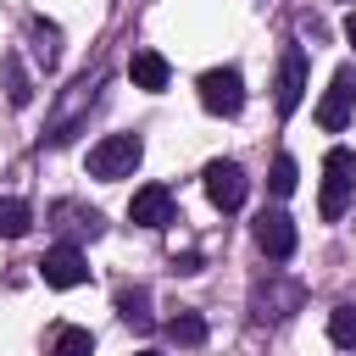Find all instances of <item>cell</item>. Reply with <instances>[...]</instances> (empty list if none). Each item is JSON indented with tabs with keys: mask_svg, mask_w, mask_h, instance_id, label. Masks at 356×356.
Here are the masks:
<instances>
[{
	"mask_svg": "<svg viewBox=\"0 0 356 356\" xmlns=\"http://www.w3.org/2000/svg\"><path fill=\"white\" fill-rule=\"evenodd\" d=\"M139 356H156V350H139Z\"/></svg>",
	"mask_w": 356,
	"mask_h": 356,
	"instance_id": "cell-22",
	"label": "cell"
},
{
	"mask_svg": "<svg viewBox=\"0 0 356 356\" xmlns=\"http://www.w3.org/2000/svg\"><path fill=\"white\" fill-rule=\"evenodd\" d=\"M295 184H300V167H295V156H278V161H273V178H267V189L284 200V195H295Z\"/></svg>",
	"mask_w": 356,
	"mask_h": 356,
	"instance_id": "cell-18",
	"label": "cell"
},
{
	"mask_svg": "<svg viewBox=\"0 0 356 356\" xmlns=\"http://www.w3.org/2000/svg\"><path fill=\"white\" fill-rule=\"evenodd\" d=\"M33 228V211L22 206V200H11V195H0V239H22Z\"/></svg>",
	"mask_w": 356,
	"mask_h": 356,
	"instance_id": "cell-13",
	"label": "cell"
},
{
	"mask_svg": "<svg viewBox=\"0 0 356 356\" xmlns=\"http://www.w3.org/2000/svg\"><path fill=\"white\" fill-rule=\"evenodd\" d=\"M200 106H206L211 117H239V106H245V78H239V67H211V72H200Z\"/></svg>",
	"mask_w": 356,
	"mask_h": 356,
	"instance_id": "cell-3",
	"label": "cell"
},
{
	"mask_svg": "<svg viewBox=\"0 0 356 356\" xmlns=\"http://www.w3.org/2000/svg\"><path fill=\"white\" fill-rule=\"evenodd\" d=\"M328 339L339 350H356V306H334L328 312Z\"/></svg>",
	"mask_w": 356,
	"mask_h": 356,
	"instance_id": "cell-15",
	"label": "cell"
},
{
	"mask_svg": "<svg viewBox=\"0 0 356 356\" xmlns=\"http://www.w3.org/2000/svg\"><path fill=\"white\" fill-rule=\"evenodd\" d=\"M139 156H145V139H139V134H106V139L89 150V178L117 184V178H128V172L139 167Z\"/></svg>",
	"mask_w": 356,
	"mask_h": 356,
	"instance_id": "cell-2",
	"label": "cell"
},
{
	"mask_svg": "<svg viewBox=\"0 0 356 356\" xmlns=\"http://www.w3.org/2000/svg\"><path fill=\"white\" fill-rule=\"evenodd\" d=\"M350 106H356V72H350V67H339V72H334V83H328V95L317 100V122H323L328 134H339V128L350 122Z\"/></svg>",
	"mask_w": 356,
	"mask_h": 356,
	"instance_id": "cell-7",
	"label": "cell"
},
{
	"mask_svg": "<svg viewBox=\"0 0 356 356\" xmlns=\"http://www.w3.org/2000/svg\"><path fill=\"white\" fill-rule=\"evenodd\" d=\"M0 83H6V100L11 106H28L33 100V83H28V72H22L17 56H0Z\"/></svg>",
	"mask_w": 356,
	"mask_h": 356,
	"instance_id": "cell-11",
	"label": "cell"
},
{
	"mask_svg": "<svg viewBox=\"0 0 356 356\" xmlns=\"http://www.w3.org/2000/svg\"><path fill=\"white\" fill-rule=\"evenodd\" d=\"M128 217H134L139 228H167V222H172V189H167V184H145V189H134Z\"/></svg>",
	"mask_w": 356,
	"mask_h": 356,
	"instance_id": "cell-8",
	"label": "cell"
},
{
	"mask_svg": "<svg viewBox=\"0 0 356 356\" xmlns=\"http://www.w3.org/2000/svg\"><path fill=\"white\" fill-rule=\"evenodd\" d=\"M50 356H95V334L89 328H61L50 339Z\"/></svg>",
	"mask_w": 356,
	"mask_h": 356,
	"instance_id": "cell-16",
	"label": "cell"
},
{
	"mask_svg": "<svg viewBox=\"0 0 356 356\" xmlns=\"http://www.w3.org/2000/svg\"><path fill=\"white\" fill-rule=\"evenodd\" d=\"M300 95H306V56L300 50H284V67H278V117H289L295 106H300Z\"/></svg>",
	"mask_w": 356,
	"mask_h": 356,
	"instance_id": "cell-9",
	"label": "cell"
},
{
	"mask_svg": "<svg viewBox=\"0 0 356 356\" xmlns=\"http://www.w3.org/2000/svg\"><path fill=\"white\" fill-rule=\"evenodd\" d=\"M172 267H178V273H200V256H195V250H184V256H178Z\"/></svg>",
	"mask_w": 356,
	"mask_h": 356,
	"instance_id": "cell-20",
	"label": "cell"
},
{
	"mask_svg": "<svg viewBox=\"0 0 356 356\" xmlns=\"http://www.w3.org/2000/svg\"><path fill=\"white\" fill-rule=\"evenodd\" d=\"M61 217H72V222H61L67 234H78V239H100L106 234V217L100 211H83V206H56Z\"/></svg>",
	"mask_w": 356,
	"mask_h": 356,
	"instance_id": "cell-14",
	"label": "cell"
},
{
	"mask_svg": "<svg viewBox=\"0 0 356 356\" xmlns=\"http://www.w3.org/2000/svg\"><path fill=\"white\" fill-rule=\"evenodd\" d=\"M350 195H356V150L334 145V150L323 156V195H317L323 222H339L345 206H350Z\"/></svg>",
	"mask_w": 356,
	"mask_h": 356,
	"instance_id": "cell-1",
	"label": "cell"
},
{
	"mask_svg": "<svg viewBox=\"0 0 356 356\" xmlns=\"http://www.w3.org/2000/svg\"><path fill=\"white\" fill-rule=\"evenodd\" d=\"M33 56H39L44 67H56V28H50V22H33Z\"/></svg>",
	"mask_w": 356,
	"mask_h": 356,
	"instance_id": "cell-19",
	"label": "cell"
},
{
	"mask_svg": "<svg viewBox=\"0 0 356 356\" xmlns=\"http://www.w3.org/2000/svg\"><path fill=\"white\" fill-rule=\"evenodd\" d=\"M128 78H134V89H167V78H172V67H167V56L161 50H134L128 56Z\"/></svg>",
	"mask_w": 356,
	"mask_h": 356,
	"instance_id": "cell-10",
	"label": "cell"
},
{
	"mask_svg": "<svg viewBox=\"0 0 356 356\" xmlns=\"http://www.w3.org/2000/svg\"><path fill=\"white\" fill-rule=\"evenodd\" d=\"M167 334H172L178 345H206V317H200V312H178V317L167 323Z\"/></svg>",
	"mask_w": 356,
	"mask_h": 356,
	"instance_id": "cell-17",
	"label": "cell"
},
{
	"mask_svg": "<svg viewBox=\"0 0 356 356\" xmlns=\"http://www.w3.org/2000/svg\"><path fill=\"white\" fill-rule=\"evenodd\" d=\"M206 195H211V206L217 211H239L245 206V195H250V178H245V167L239 161H206Z\"/></svg>",
	"mask_w": 356,
	"mask_h": 356,
	"instance_id": "cell-4",
	"label": "cell"
},
{
	"mask_svg": "<svg viewBox=\"0 0 356 356\" xmlns=\"http://www.w3.org/2000/svg\"><path fill=\"white\" fill-rule=\"evenodd\" d=\"M345 39H350V44H356V11H350V17H345Z\"/></svg>",
	"mask_w": 356,
	"mask_h": 356,
	"instance_id": "cell-21",
	"label": "cell"
},
{
	"mask_svg": "<svg viewBox=\"0 0 356 356\" xmlns=\"http://www.w3.org/2000/svg\"><path fill=\"white\" fill-rule=\"evenodd\" d=\"M256 250L267 256V261H289L295 256V222H289V211H261L256 217Z\"/></svg>",
	"mask_w": 356,
	"mask_h": 356,
	"instance_id": "cell-6",
	"label": "cell"
},
{
	"mask_svg": "<svg viewBox=\"0 0 356 356\" xmlns=\"http://www.w3.org/2000/svg\"><path fill=\"white\" fill-rule=\"evenodd\" d=\"M117 317L134 323V328H150V289H117Z\"/></svg>",
	"mask_w": 356,
	"mask_h": 356,
	"instance_id": "cell-12",
	"label": "cell"
},
{
	"mask_svg": "<svg viewBox=\"0 0 356 356\" xmlns=\"http://www.w3.org/2000/svg\"><path fill=\"white\" fill-rule=\"evenodd\" d=\"M39 278L50 284V289H78L83 278H89V261H83V250L78 245H50L44 256H39Z\"/></svg>",
	"mask_w": 356,
	"mask_h": 356,
	"instance_id": "cell-5",
	"label": "cell"
}]
</instances>
